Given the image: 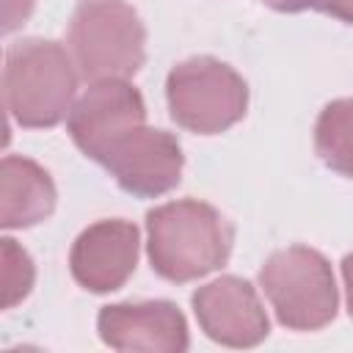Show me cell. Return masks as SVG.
<instances>
[{
	"label": "cell",
	"instance_id": "obj_1",
	"mask_svg": "<svg viewBox=\"0 0 353 353\" xmlns=\"http://www.w3.org/2000/svg\"><path fill=\"white\" fill-rule=\"evenodd\" d=\"M152 268L168 281H193L218 270L232 254V226L207 201L179 199L146 215Z\"/></svg>",
	"mask_w": 353,
	"mask_h": 353
},
{
	"label": "cell",
	"instance_id": "obj_2",
	"mask_svg": "<svg viewBox=\"0 0 353 353\" xmlns=\"http://www.w3.org/2000/svg\"><path fill=\"white\" fill-rule=\"evenodd\" d=\"M77 66L69 47L50 39H22L3 66L6 110L22 127H52L69 116L77 94Z\"/></svg>",
	"mask_w": 353,
	"mask_h": 353
},
{
	"label": "cell",
	"instance_id": "obj_3",
	"mask_svg": "<svg viewBox=\"0 0 353 353\" xmlns=\"http://www.w3.org/2000/svg\"><path fill=\"white\" fill-rule=\"evenodd\" d=\"M146 30L121 0H85L69 22V55L88 83L127 80L143 66Z\"/></svg>",
	"mask_w": 353,
	"mask_h": 353
},
{
	"label": "cell",
	"instance_id": "obj_4",
	"mask_svg": "<svg viewBox=\"0 0 353 353\" xmlns=\"http://www.w3.org/2000/svg\"><path fill=\"white\" fill-rule=\"evenodd\" d=\"M259 284L281 325L317 331L336 314V281L323 254L306 245H290L268 256Z\"/></svg>",
	"mask_w": 353,
	"mask_h": 353
},
{
	"label": "cell",
	"instance_id": "obj_5",
	"mask_svg": "<svg viewBox=\"0 0 353 353\" xmlns=\"http://www.w3.org/2000/svg\"><path fill=\"white\" fill-rule=\"evenodd\" d=\"M168 110L190 132L215 135L245 116L248 85L226 63L199 55L176 63L165 80Z\"/></svg>",
	"mask_w": 353,
	"mask_h": 353
},
{
	"label": "cell",
	"instance_id": "obj_6",
	"mask_svg": "<svg viewBox=\"0 0 353 353\" xmlns=\"http://www.w3.org/2000/svg\"><path fill=\"white\" fill-rule=\"evenodd\" d=\"M66 119L77 149L85 157L105 163L119 141L143 127L146 108L138 88L127 80H97L74 99Z\"/></svg>",
	"mask_w": 353,
	"mask_h": 353
},
{
	"label": "cell",
	"instance_id": "obj_7",
	"mask_svg": "<svg viewBox=\"0 0 353 353\" xmlns=\"http://www.w3.org/2000/svg\"><path fill=\"white\" fill-rule=\"evenodd\" d=\"M193 312L201 331L229 347H254L268 336V314L256 290L237 279L221 276L193 292Z\"/></svg>",
	"mask_w": 353,
	"mask_h": 353
},
{
	"label": "cell",
	"instance_id": "obj_8",
	"mask_svg": "<svg viewBox=\"0 0 353 353\" xmlns=\"http://www.w3.org/2000/svg\"><path fill=\"white\" fill-rule=\"evenodd\" d=\"M99 336L113 350L179 353L188 347V323L168 301L113 303L99 312Z\"/></svg>",
	"mask_w": 353,
	"mask_h": 353
},
{
	"label": "cell",
	"instance_id": "obj_9",
	"mask_svg": "<svg viewBox=\"0 0 353 353\" xmlns=\"http://www.w3.org/2000/svg\"><path fill=\"white\" fill-rule=\"evenodd\" d=\"M182 163L185 160L176 138L143 124L119 141L102 165L127 193L163 196L179 182Z\"/></svg>",
	"mask_w": 353,
	"mask_h": 353
},
{
	"label": "cell",
	"instance_id": "obj_10",
	"mask_svg": "<svg viewBox=\"0 0 353 353\" xmlns=\"http://www.w3.org/2000/svg\"><path fill=\"white\" fill-rule=\"evenodd\" d=\"M138 262V229L130 221L110 218L88 226L72 245L69 268L80 287L91 292L119 290Z\"/></svg>",
	"mask_w": 353,
	"mask_h": 353
},
{
	"label": "cell",
	"instance_id": "obj_11",
	"mask_svg": "<svg viewBox=\"0 0 353 353\" xmlns=\"http://www.w3.org/2000/svg\"><path fill=\"white\" fill-rule=\"evenodd\" d=\"M55 207V185L50 174L28 160L8 154L0 165V223L25 229L44 221Z\"/></svg>",
	"mask_w": 353,
	"mask_h": 353
},
{
	"label": "cell",
	"instance_id": "obj_12",
	"mask_svg": "<svg viewBox=\"0 0 353 353\" xmlns=\"http://www.w3.org/2000/svg\"><path fill=\"white\" fill-rule=\"evenodd\" d=\"M314 149L328 168L353 176V99H336L323 108L314 124Z\"/></svg>",
	"mask_w": 353,
	"mask_h": 353
},
{
	"label": "cell",
	"instance_id": "obj_13",
	"mask_svg": "<svg viewBox=\"0 0 353 353\" xmlns=\"http://www.w3.org/2000/svg\"><path fill=\"white\" fill-rule=\"evenodd\" d=\"M33 262L25 248H19L11 237L3 240L0 245V295H3V309L17 306L22 298H28L33 287Z\"/></svg>",
	"mask_w": 353,
	"mask_h": 353
},
{
	"label": "cell",
	"instance_id": "obj_14",
	"mask_svg": "<svg viewBox=\"0 0 353 353\" xmlns=\"http://www.w3.org/2000/svg\"><path fill=\"white\" fill-rule=\"evenodd\" d=\"M33 3L36 0H3V30L11 33L14 28H19L30 17Z\"/></svg>",
	"mask_w": 353,
	"mask_h": 353
},
{
	"label": "cell",
	"instance_id": "obj_15",
	"mask_svg": "<svg viewBox=\"0 0 353 353\" xmlns=\"http://www.w3.org/2000/svg\"><path fill=\"white\" fill-rule=\"evenodd\" d=\"M317 8L353 25V0H317Z\"/></svg>",
	"mask_w": 353,
	"mask_h": 353
},
{
	"label": "cell",
	"instance_id": "obj_16",
	"mask_svg": "<svg viewBox=\"0 0 353 353\" xmlns=\"http://www.w3.org/2000/svg\"><path fill=\"white\" fill-rule=\"evenodd\" d=\"M276 11H303V8H317V0H265Z\"/></svg>",
	"mask_w": 353,
	"mask_h": 353
},
{
	"label": "cell",
	"instance_id": "obj_17",
	"mask_svg": "<svg viewBox=\"0 0 353 353\" xmlns=\"http://www.w3.org/2000/svg\"><path fill=\"white\" fill-rule=\"evenodd\" d=\"M342 279H345V292H347V309L353 314V254L342 259Z\"/></svg>",
	"mask_w": 353,
	"mask_h": 353
}]
</instances>
